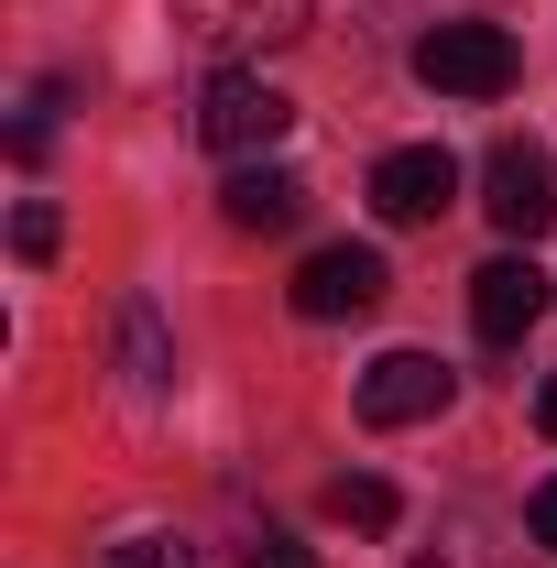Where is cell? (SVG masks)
Returning <instances> with one entry per match:
<instances>
[{
	"label": "cell",
	"instance_id": "cell-9",
	"mask_svg": "<svg viewBox=\"0 0 557 568\" xmlns=\"http://www.w3.org/2000/svg\"><path fill=\"white\" fill-rule=\"evenodd\" d=\"M219 209H230V230H295L306 219V175L295 164H230V186H219Z\"/></svg>",
	"mask_w": 557,
	"mask_h": 568
},
{
	"label": "cell",
	"instance_id": "cell-14",
	"mask_svg": "<svg viewBox=\"0 0 557 568\" xmlns=\"http://www.w3.org/2000/svg\"><path fill=\"white\" fill-rule=\"evenodd\" d=\"M241 568H317V547H306V536H284V525H263V536H252V558Z\"/></svg>",
	"mask_w": 557,
	"mask_h": 568
},
{
	"label": "cell",
	"instance_id": "cell-7",
	"mask_svg": "<svg viewBox=\"0 0 557 568\" xmlns=\"http://www.w3.org/2000/svg\"><path fill=\"white\" fill-rule=\"evenodd\" d=\"M482 209H492L503 241H536V230L557 219V175H547L536 142H492V153H482Z\"/></svg>",
	"mask_w": 557,
	"mask_h": 568
},
{
	"label": "cell",
	"instance_id": "cell-4",
	"mask_svg": "<svg viewBox=\"0 0 557 568\" xmlns=\"http://www.w3.org/2000/svg\"><path fill=\"white\" fill-rule=\"evenodd\" d=\"M383 284H394V274H383L372 241H328V252L295 263V317H317V328H328V317H372Z\"/></svg>",
	"mask_w": 557,
	"mask_h": 568
},
{
	"label": "cell",
	"instance_id": "cell-16",
	"mask_svg": "<svg viewBox=\"0 0 557 568\" xmlns=\"http://www.w3.org/2000/svg\"><path fill=\"white\" fill-rule=\"evenodd\" d=\"M536 426H547V437H557V372H547V383H536Z\"/></svg>",
	"mask_w": 557,
	"mask_h": 568
},
{
	"label": "cell",
	"instance_id": "cell-10",
	"mask_svg": "<svg viewBox=\"0 0 557 568\" xmlns=\"http://www.w3.org/2000/svg\"><path fill=\"white\" fill-rule=\"evenodd\" d=\"M121 383H132L142 405H164V394H175V339H164V306H153V295L121 306Z\"/></svg>",
	"mask_w": 557,
	"mask_h": 568
},
{
	"label": "cell",
	"instance_id": "cell-15",
	"mask_svg": "<svg viewBox=\"0 0 557 568\" xmlns=\"http://www.w3.org/2000/svg\"><path fill=\"white\" fill-rule=\"evenodd\" d=\"M525 536L557 558V481H536V493H525Z\"/></svg>",
	"mask_w": 557,
	"mask_h": 568
},
{
	"label": "cell",
	"instance_id": "cell-2",
	"mask_svg": "<svg viewBox=\"0 0 557 568\" xmlns=\"http://www.w3.org/2000/svg\"><path fill=\"white\" fill-rule=\"evenodd\" d=\"M317 22V0H175V33L219 55V67H252V55H274Z\"/></svg>",
	"mask_w": 557,
	"mask_h": 568
},
{
	"label": "cell",
	"instance_id": "cell-17",
	"mask_svg": "<svg viewBox=\"0 0 557 568\" xmlns=\"http://www.w3.org/2000/svg\"><path fill=\"white\" fill-rule=\"evenodd\" d=\"M426 568H437V558H426Z\"/></svg>",
	"mask_w": 557,
	"mask_h": 568
},
{
	"label": "cell",
	"instance_id": "cell-3",
	"mask_svg": "<svg viewBox=\"0 0 557 568\" xmlns=\"http://www.w3.org/2000/svg\"><path fill=\"white\" fill-rule=\"evenodd\" d=\"M416 77L437 99H503L514 88V33L503 22H437V33H416Z\"/></svg>",
	"mask_w": 557,
	"mask_h": 568
},
{
	"label": "cell",
	"instance_id": "cell-1",
	"mask_svg": "<svg viewBox=\"0 0 557 568\" xmlns=\"http://www.w3.org/2000/svg\"><path fill=\"white\" fill-rule=\"evenodd\" d=\"M284 132H295V99H284L263 67H219V77H209V99H198V142H209V153L263 164Z\"/></svg>",
	"mask_w": 557,
	"mask_h": 568
},
{
	"label": "cell",
	"instance_id": "cell-6",
	"mask_svg": "<svg viewBox=\"0 0 557 568\" xmlns=\"http://www.w3.org/2000/svg\"><path fill=\"white\" fill-rule=\"evenodd\" d=\"M448 197H459V153H448V142H394V153L372 164V209L394 219V230H426Z\"/></svg>",
	"mask_w": 557,
	"mask_h": 568
},
{
	"label": "cell",
	"instance_id": "cell-13",
	"mask_svg": "<svg viewBox=\"0 0 557 568\" xmlns=\"http://www.w3.org/2000/svg\"><path fill=\"white\" fill-rule=\"evenodd\" d=\"M99 568H198V547H186V536H121Z\"/></svg>",
	"mask_w": 557,
	"mask_h": 568
},
{
	"label": "cell",
	"instance_id": "cell-8",
	"mask_svg": "<svg viewBox=\"0 0 557 568\" xmlns=\"http://www.w3.org/2000/svg\"><path fill=\"white\" fill-rule=\"evenodd\" d=\"M547 306H557V284H547V263H536V252H503V263H482V274H470V328H482L492 351H514Z\"/></svg>",
	"mask_w": 557,
	"mask_h": 568
},
{
	"label": "cell",
	"instance_id": "cell-5",
	"mask_svg": "<svg viewBox=\"0 0 557 568\" xmlns=\"http://www.w3.org/2000/svg\"><path fill=\"white\" fill-rule=\"evenodd\" d=\"M448 394H459V372L437 351H383L361 372V426H426V416H448Z\"/></svg>",
	"mask_w": 557,
	"mask_h": 568
},
{
	"label": "cell",
	"instance_id": "cell-12",
	"mask_svg": "<svg viewBox=\"0 0 557 568\" xmlns=\"http://www.w3.org/2000/svg\"><path fill=\"white\" fill-rule=\"evenodd\" d=\"M55 241H67V219L44 209V197H22V209H11V252H22V263H55Z\"/></svg>",
	"mask_w": 557,
	"mask_h": 568
},
{
	"label": "cell",
	"instance_id": "cell-11",
	"mask_svg": "<svg viewBox=\"0 0 557 568\" xmlns=\"http://www.w3.org/2000/svg\"><path fill=\"white\" fill-rule=\"evenodd\" d=\"M394 481H372V470H350V481H328V525H350V536H394Z\"/></svg>",
	"mask_w": 557,
	"mask_h": 568
}]
</instances>
